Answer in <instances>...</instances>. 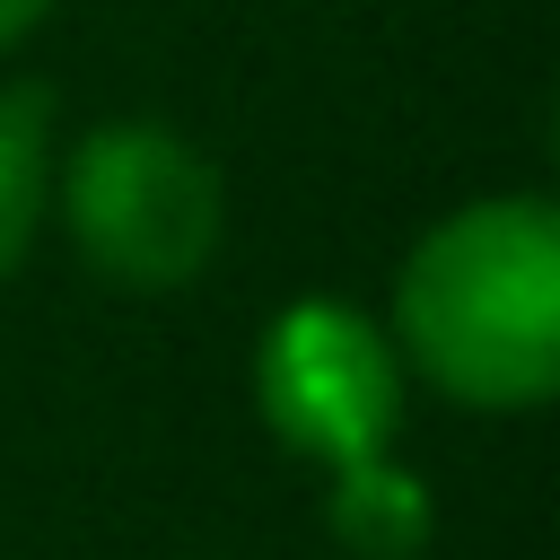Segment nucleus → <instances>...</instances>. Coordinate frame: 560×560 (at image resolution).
I'll return each mask as SVG.
<instances>
[{
    "mask_svg": "<svg viewBox=\"0 0 560 560\" xmlns=\"http://www.w3.org/2000/svg\"><path fill=\"white\" fill-rule=\"evenodd\" d=\"M52 219V105L44 88H0V280L35 254Z\"/></svg>",
    "mask_w": 560,
    "mask_h": 560,
    "instance_id": "39448f33",
    "label": "nucleus"
},
{
    "mask_svg": "<svg viewBox=\"0 0 560 560\" xmlns=\"http://www.w3.org/2000/svg\"><path fill=\"white\" fill-rule=\"evenodd\" d=\"M245 385H254V420L289 455H306L315 472L394 455L402 402H411V376H402L385 315H368L359 298H332V289L289 298L254 332Z\"/></svg>",
    "mask_w": 560,
    "mask_h": 560,
    "instance_id": "7ed1b4c3",
    "label": "nucleus"
},
{
    "mask_svg": "<svg viewBox=\"0 0 560 560\" xmlns=\"http://www.w3.org/2000/svg\"><path fill=\"white\" fill-rule=\"evenodd\" d=\"M44 18H52V0H0V52H9V44H26Z\"/></svg>",
    "mask_w": 560,
    "mask_h": 560,
    "instance_id": "423d86ee",
    "label": "nucleus"
},
{
    "mask_svg": "<svg viewBox=\"0 0 560 560\" xmlns=\"http://www.w3.org/2000/svg\"><path fill=\"white\" fill-rule=\"evenodd\" d=\"M52 219L70 228L96 280L158 298L219 262L228 184L175 122L114 114V122H88L70 149H52Z\"/></svg>",
    "mask_w": 560,
    "mask_h": 560,
    "instance_id": "f03ea898",
    "label": "nucleus"
},
{
    "mask_svg": "<svg viewBox=\"0 0 560 560\" xmlns=\"http://www.w3.org/2000/svg\"><path fill=\"white\" fill-rule=\"evenodd\" d=\"M324 516L332 534L350 542V560H420L429 542V481L394 455H368V464H341L324 472Z\"/></svg>",
    "mask_w": 560,
    "mask_h": 560,
    "instance_id": "20e7f679",
    "label": "nucleus"
},
{
    "mask_svg": "<svg viewBox=\"0 0 560 560\" xmlns=\"http://www.w3.org/2000/svg\"><path fill=\"white\" fill-rule=\"evenodd\" d=\"M385 332L438 402L542 411L560 394V210L542 192H481L429 219L394 262Z\"/></svg>",
    "mask_w": 560,
    "mask_h": 560,
    "instance_id": "f257e3e1",
    "label": "nucleus"
}]
</instances>
